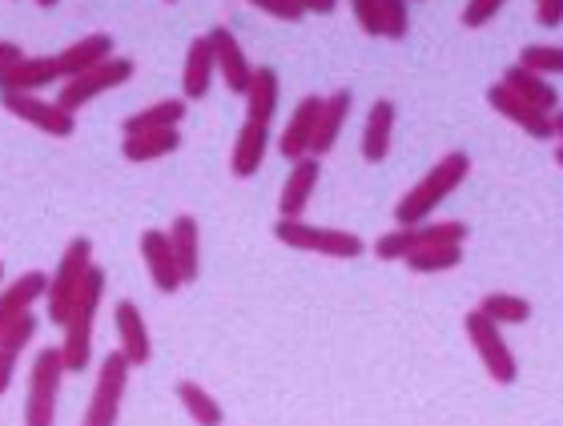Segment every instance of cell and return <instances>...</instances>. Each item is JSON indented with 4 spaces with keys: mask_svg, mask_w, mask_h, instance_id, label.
I'll list each match as a JSON object with an SVG mask.
<instances>
[{
    "mask_svg": "<svg viewBox=\"0 0 563 426\" xmlns=\"http://www.w3.org/2000/svg\"><path fill=\"white\" fill-rule=\"evenodd\" d=\"M467 173H471V157L463 154V149H451L446 157H439V161L415 181L411 190L399 198V205H395V222L399 225L431 222V213L439 210L463 181H467Z\"/></svg>",
    "mask_w": 563,
    "mask_h": 426,
    "instance_id": "1",
    "label": "cell"
},
{
    "mask_svg": "<svg viewBox=\"0 0 563 426\" xmlns=\"http://www.w3.org/2000/svg\"><path fill=\"white\" fill-rule=\"evenodd\" d=\"M101 298H106V270L93 266L81 285V294H77V302H73L69 318L60 326L57 350H60V358H65V370H69V374H85L89 362H93V326H97Z\"/></svg>",
    "mask_w": 563,
    "mask_h": 426,
    "instance_id": "2",
    "label": "cell"
},
{
    "mask_svg": "<svg viewBox=\"0 0 563 426\" xmlns=\"http://www.w3.org/2000/svg\"><path fill=\"white\" fill-rule=\"evenodd\" d=\"M93 270V242L89 237H73L65 254L57 258V270L48 273V285H45V306H48V322L53 326H65L69 318L73 302L81 294L85 278Z\"/></svg>",
    "mask_w": 563,
    "mask_h": 426,
    "instance_id": "3",
    "label": "cell"
},
{
    "mask_svg": "<svg viewBox=\"0 0 563 426\" xmlns=\"http://www.w3.org/2000/svg\"><path fill=\"white\" fill-rule=\"evenodd\" d=\"M274 237L282 246L302 249V254H322V258H339V261H354L366 254V242L351 229H327V225H310V222H286L278 217L274 222Z\"/></svg>",
    "mask_w": 563,
    "mask_h": 426,
    "instance_id": "4",
    "label": "cell"
},
{
    "mask_svg": "<svg viewBox=\"0 0 563 426\" xmlns=\"http://www.w3.org/2000/svg\"><path fill=\"white\" fill-rule=\"evenodd\" d=\"M65 358L57 346L36 350L29 370V394H24V426H57V394L65 382Z\"/></svg>",
    "mask_w": 563,
    "mask_h": 426,
    "instance_id": "5",
    "label": "cell"
},
{
    "mask_svg": "<svg viewBox=\"0 0 563 426\" xmlns=\"http://www.w3.org/2000/svg\"><path fill=\"white\" fill-rule=\"evenodd\" d=\"M467 234H471V225L459 222V217H446V222H422V225H399L395 234H383L375 242V258L402 261V258H411L415 249H427V246H463Z\"/></svg>",
    "mask_w": 563,
    "mask_h": 426,
    "instance_id": "6",
    "label": "cell"
},
{
    "mask_svg": "<svg viewBox=\"0 0 563 426\" xmlns=\"http://www.w3.org/2000/svg\"><path fill=\"white\" fill-rule=\"evenodd\" d=\"M130 362L121 350L101 358L97 367V382L93 394H89V411H85L81 426H118L121 418V403H125V391H130Z\"/></svg>",
    "mask_w": 563,
    "mask_h": 426,
    "instance_id": "7",
    "label": "cell"
},
{
    "mask_svg": "<svg viewBox=\"0 0 563 426\" xmlns=\"http://www.w3.org/2000/svg\"><path fill=\"white\" fill-rule=\"evenodd\" d=\"M133 72H137V65H133L130 57L101 60L97 69H89V72H81V77H69V81L57 85V105L69 109V113H77V109H85L93 97L113 93V89H121V85H130Z\"/></svg>",
    "mask_w": 563,
    "mask_h": 426,
    "instance_id": "8",
    "label": "cell"
},
{
    "mask_svg": "<svg viewBox=\"0 0 563 426\" xmlns=\"http://www.w3.org/2000/svg\"><path fill=\"white\" fill-rule=\"evenodd\" d=\"M463 326H467V338H471V346H475V355H479L483 370H487L499 386H511V382L519 379V367H516L511 346L504 343V330H499L492 318H483L479 310H471Z\"/></svg>",
    "mask_w": 563,
    "mask_h": 426,
    "instance_id": "9",
    "label": "cell"
},
{
    "mask_svg": "<svg viewBox=\"0 0 563 426\" xmlns=\"http://www.w3.org/2000/svg\"><path fill=\"white\" fill-rule=\"evenodd\" d=\"M0 105L9 109L12 117H21L24 125L41 130L45 137L69 142L73 133H77V117H73L69 109H60L57 101H45V97H36V93H9V97H0Z\"/></svg>",
    "mask_w": 563,
    "mask_h": 426,
    "instance_id": "10",
    "label": "cell"
},
{
    "mask_svg": "<svg viewBox=\"0 0 563 426\" xmlns=\"http://www.w3.org/2000/svg\"><path fill=\"white\" fill-rule=\"evenodd\" d=\"M210 48H213V69L218 77L225 81L230 93H246L250 89V77H254V65H250L246 48L238 45V36L225 29V24H213L210 33Z\"/></svg>",
    "mask_w": 563,
    "mask_h": 426,
    "instance_id": "11",
    "label": "cell"
},
{
    "mask_svg": "<svg viewBox=\"0 0 563 426\" xmlns=\"http://www.w3.org/2000/svg\"><path fill=\"white\" fill-rule=\"evenodd\" d=\"M487 105L499 113V117H507L516 130H523L528 137H536V142H552L555 137V125H552V113H540L536 105H528V101H519L511 89H507L504 81L492 85L487 89Z\"/></svg>",
    "mask_w": 563,
    "mask_h": 426,
    "instance_id": "12",
    "label": "cell"
},
{
    "mask_svg": "<svg viewBox=\"0 0 563 426\" xmlns=\"http://www.w3.org/2000/svg\"><path fill=\"white\" fill-rule=\"evenodd\" d=\"M318 113H322V97L310 93L298 101V109L290 113L286 121V130L278 133V154L286 161H302L310 157V142H314V130H318Z\"/></svg>",
    "mask_w": 563,
    "mask_h": 426,
    "instance_id": "13",
    "label": "cell"
},
{
    "mask_svg": "<svg viewBox=\"0 0 563 426\" xmlns=\"http://www.w3.org/2000/svg\"><path fill=\"white\" fill-rule=\"evenodd\" d=\"M141 258H145V270H150V282L157 285V294H177L186 285L181 273H177L174 246H169L165 229H145L141 234Z\"/></svg>",
    "mask_w": 563,
    "mask_h": 426,
    "instance_id": "14",
    "label": "cell"
},
{
    "mask_svg": "<svg viewBox=\"0 0 563 426\" xmlns=\"http://www.w3.org/2000/svg\"><path fill=\"white\" fill-rule=\"evenodd\" d=\"M48 85H60V69H57V57H29L24 53L16 65L0 72V97L9 93H41Z\"/></svg>",
    "mask_w": 563,
    "mask_h": 426,
    "instance_id": "15",
    "label": "cell"
},
{
    "mask_svg": "<svg viewBox=\"0 0 563 426\" xmlns=\"http://www.w3.org/2000/svg\"><path fill=\"white\" fill-rule=\"evenodd\" d=\"M45 285H48V273L29 270L0 290V334L9 330L12 322H21L24 314H33V306L45 298Z\"/></svg>",
    "mask_w": 563,
    "mask_h": 426,
    "instance_id": "16",
    "label": "cell"
},
{
    "mask_svg": "<svg viewBox=\"0 0 563 426\" xmlns=\"http://www.w3.org/2000/svg\"><path fill=\"white\" fill-rule=\"evenodd\" d=\"M113 326H118V343H121L118 350L125 355V362H130V367H145V362L153 358L150 326H145L141 310L133 306L130 298L113 306Z\"/></svg>",
    "mask_w": 563,
    "mask_h": 426,
    "instance_id": "17",
    "label": "cell"
},
{
    "mask_svg": "<svg viewBox=\"0 0 563 426\" xmlns=\"http://www.w3.org/2000/svg\"><path fill=\"white\" fill-rule=\"evenodd\" d=\"M318 157H302V161H294L290 166V178L282 186V198H278V213L286 222H298L314 198V186H318Z\"/></svg>",
    "mask_w": 563,
    "mask_h": 426,
    "instance_id": "18",
    "label": "cell"
},
{
    "mask_svg": "<svg viewBox=\"0 0 563 426\" xmlns=\"http://www.w3.org/2000/svg\"><path fill=\"white\" fill-rule=\"evenodd\" d=\"M113 57V36L109 33H89L81 41H73L65 53H57V69H60V81H69V77H81V72L97 69L101 60Z\"/></svg>",
    "mask_w": 563,
    "mask_h": 426,
    "instance_id": "19",
    "label": "cell"
},
{
    "mask_svg": "<svg viewBox=\"0 0 563 426\" xmlns=\"http://www.w3.org/2000/svg\"><path fill=\"white\" fill-rule=\"evenodd\" d=\"M351 105H354V97L346 93V89L322 97V113H318V130H314V142H310V157H327L330 149L339 145L342 125H346V117H351Z\"/></svg>",
    "mask_w": 563,
    "mask_h": 426,
    "instance_id": "20",
    "label": "cell"
},
{
    "mask_svg": "<svg viewBox=\"0 0 563 426\" xmlns=\"http://www.w3.org/2000/svg\"><path fill=\"white\" fill-rule=\"evenodd\" d=\"M213 77V48H210V36H194L186 48V69H181V97L186 101H201V97L210 93Z\"/></svg>",
    "mask_w": 563,
    "mask_h": 426,
    "instance_id": "21",
    "label": "cell"
},
{
    "mask_svg": "<svg viewBox=\"0 0 563 426\" xmlns=\"http://www.w3.org/2000/svg\"><path fill=\"white\" fill-rule=\"evenodd\" d=\"M189 113L186 97H162L157 105H145L141 113L121 121V137H133V133H157V130H177Z\"/></svg>",
    "mask_w": 563,
    "mask_h": 426,
    "instance_id": "22",
    "label": "cell"
},
{
    "mask_svg": "<svg viewBox=\"0 0 563 426\" xmlns=\"http://www.w3.org/2000/svg\"><path fill=\"white\" fill-rule=\"evenodd\" d=\"M165 234H169V246H174L181 282H194V278L201 273V229H198V222H194L189 213H177L174 225H169Z\"/></svg>",
    "mask_w": 563,
    "mask_h": 426,
    "instance_id": "23",
    "label": "cell"
},
{
    "mask_svg": "<svg viewBox=\"0 0 563 426\" xmlns=\"http://www.w3.org/2000/svg\"><path fill=\"white\" fill-rule=\"evenodd\" d=\"M266 149H271V125L246 121L234 142V154H230L234 178H254V173L262 169V161H266Z\"/></svg>",
    "mask_w": 563,
    "mask_h": 426,
    "instance_id": "24",
    "label": "cell"
},
{
    "mask_svg": "<svg viewBox=\"0 0 563 426\" xmlns=\"http://www.w3.org/2000/svg\"><path fill=\"white\" fill-rule=\"evenodd\" d=\"M242 97H246V121H262V125H271L274 113H278V97H282L278 69L258 65L254 77H250V89Z\"/></svg>",
    "mask_w": 563,
    "mask_h": 426,
    "instance_id": "25",
    "label": "cell"
},
{
    "mask_svg": "<svg viewBox=\"0 0 563 426\" xmlns=\"http://www.w3.org/2000/svg\"><path fill=\"white\" fill-rule=\"evenodd\" d=\"M36 338V314H24L21 322H12L9 330L0 334V394L12 386V374L21 367V355Z\"/></svg>",
    "mask_w": 563,
    "mask_h": 426,
    "instance_id": "26",
    "label": "cell"
},
{
    "mask_svg": "<svg viewBox=\"0 0 563 426\" xmlns=\"http://www.w3.org/2000/svg\"><path fill=\"white\" fill-rule=\"evenodd\" d=\"M504 85L519 97V101H528V105L540 109V113H555V109H560L555 85H548V77L523 69V65H511V69L504 72Z\"/></svg>",
    "mask_w": 563,
    "mask_h": 426,
    "instance_id": "27",
    "label": "cell"
},
{
    "mask_svg": "<svg viewBox=\"0 0 563 426\" xmlns=\"http://www.w3.org/2000/svg\"><path fill=\"white\" fill-rule=\"evenodd\" d=\"M390 137H395V105H390V101H375V105H371V117H366V130H363V157L371 166L387 161Z\"/></svg>",
    "mask_w": 563,
    "mask_h": 426,
    "instance_id": "28",
    "label": "cell"
},
{
    "mask_svg": "<svg viewBox=\"0 0 563 426\" xmlns=\"http://www.w3.org/2000/svg\"><path fill=\"white\" fill-rule=\"evenodd\" d=\"M181 149V133L177 130H157V133H133L121 142V154L133 166H145V161H157V157H169Z\"/></svg>",
    "mask_w": 563,
    "mask_h": 426,
    "instance_id": "29",
    "label": "cell"
},
{
    "mask_svg": "<svg viewBox=\"0 0 563 426\" xmlns=\"http://www.w3.org/2000/svg\"><path fill=\"white\" fill-rule=\"evenodd\" d=\"M177 399H181L186 415L198 426H222L225 423V411L218 406V399H213L206 386H198V382H189V379L177 382Z\"/></svg>",
    "mask_w": 563,
    "mask_h": 426,
    "instance_id": "30",
    "label": "cell"
},
{
    "mask_svg": "<svg viewBox=\"0 0 563 426\" xmlns=\"http://www.w3.org/2000/svg\"><path fill=\"white\" fill-rule=\"evenodd\" d=\"M475 310H479L483 318H492L499 330H504V326H519V322L531 318V302L519 294H487Z\"/></svg>",
    "mask_w": 563,
    "mask_h": 426,
    "instance_id": "31",
    "label": "cell"
},
{
    "mask_svg": "<svg viewBox=\"0 0 563 426\" xmlns=\"http://www.w3.org/2000/svg\"><path fill=\"white\" fill-rule=\"evenodd\" d=\"M407 261V270L411 273H443V270H455L459 261H463V246H427V249H415Z\"/></svg>",
    "mask_w": 563,
    "mask_h": 426,
    "instance_id": "32",
    "label": "cell"
},
{
    "mask_svg": "<svg viewBox=\"0 0 563 426\" xmlns=\"http://www.w3.org/2000/svg\"><path fill=\"white\" fill-rule=\"evenodd\" d=\"M375 16L383 36H390V41H402V36L411 33V9H407V0H375Z\"/></svg>",
    "mask_w": 563,
    "mask_h": 426,
    "instance_id": "33",
    "label": "cell"
},
{
    "mask_svg": "<svg viewBox=\"0 0 563 426\" xmlns=\"http://www.w3.org/2000/svg\"><path fill=\"white\" fill-rule=\"evenodd\" d=\"M519 65L540 77H552V72L563 77V45H528L519 53Z\"/></svg>",
    "mask_w": 563,
    "mask_h": 426,
    "instance_id": "34",
    "label": "cell"
},
{
    "mask_svg": "<svg viewBox=\"0 0 563 426\" xmlns=\"http://www.w3.org/2000/svg\"><path fill=\"white\" fill-rule=\"evenodd\" d=\"M504 4L507 0H467V9H463V24H467V29H483V24L492 21Z\"/></svg>",
    "mask_w": 563,
    "mask_h": 426,
    "instance_id": "35",
    "label": "cell"
},
{
    "mask_svg": "<svg viewBox=\"0 0 563 426\" xmlns=\"http://www.w3.org/2000/svg\"><path fill=\"white\" fill-rule=\"evenodd\" d=\"M354 12V21H358V29H363L366 36H383V29H378V16H375V0H346Z\"/></svg>",
    "mask_w": 563,
    "mask_h": 426,
    "instance_id": "36",
    "label": "cell"
},
{
    "mask_svg": "<svg viewBox=\"0 0 563 426\" xmlns=\"http://www.w3.org/2000/svg\"><path fill=\"white\" fill-rule=\"evenodd\" d=\"M254 9H262V12H271L274 21H302L306 12L294 4V0H250Z\"/></svg>",
    "mask_w": 563,
    "mask_h": 426,
    "instance_id": "37",
    "label": "cell"
},
{
    "mask_svg": "<svg viewBox=\"0 0 563 426\" xmlns=\"http://www.w3.org/2000/svg\"><path fill=\"white\" fill-rule=\"evenodd\" d=\"M536 4H540L536 21H540L543 29H555V24H563V0H536Z\"/></svg>",
    "mask_w": 563,
    "mask_h": 426,
    "instance_id": "38",
    "label": "cell"
},
{
    "mask_svg": "<svg viewBox=\"0 0 563 426\" xmlns=\"http://www.w3.org/2000/svg\"><path fill=\"white\" fill-rule=\"evenodd\" d=\"M21 57H24V48L16 45V41H0V72L9 69V65H16Z\"/></svg>",
    "mask_w": 563,
    "mask_h": 426,
    "instance_id": "39",
    "label": "cell"
},
{
    "mask_svg": "<svg viewBox=\"0 0 563 426\" xmlns=\"http://www.w3.org/2000/svg\"><path fill=\"white\" fill-rule=\"evenodd\" d=\"M302 12H322V16H330V12L339 9V0H294Z\"/></svg>",
    "mask_w": 563,
    "mask_h": 426,
    "instance_id": "40",
    "label": "cell"
},
{
    "mask_svg": "<svg viewBox=\"0 0 563 426\" xmlns=\"http://www.w3.org/2000/svg\"><path fill=\"white\" fill-rule=\"evenodd\" d=\"M552 125H555V137L563 142V109H555V113H552Z\"/></svg>",
    "mask_w": 563,
    "mask_h": 426,
    "instance_id": "41",
    "label": "cell"
},
{
    "mask_svg": "<svg viewBox=\"0 0 563 426\" xmlns=\"http://www.w3.org/2000/svg\"><path fill=\"white\" fill-rule=\"evenodd\" d=\"M36 4H41V9H57L60 0H36Z\"/></svg>",
    "mask_w": 563,
    "mask_h": 426,
    "instance_id": "42",
    "label": "cell"
},
{
    "mask_svg": "<svg viewBox=\"0 0 563 426\" xmlns=\"http://www.w3.org/2000/svg\"><path fill=\"white\" fill-rule=\"evenodd\" d=\"M555 161H560V166H563V145H560V149H555Z\"/></svg>",
    "mask_w": 563,
    "mask_h": 426,
    "instance_id": "43",
    "label": "cell"
},
{
    "mask_svg": "<svg viewBox=\"0 0 563 426\" xmlns=\"http://www.w3.org/2000/svg\"><path fill=\"white\" fill-rule=\"evenodd\" d=\"M0 278H4V261H0Z\"/></svg>",
    "mask_w": 563,
    "mask_h": 426,
    "instance_id": "44",
    "label": "cell"
},
{
    "mask_svg": "<svg viewBox=\"0 0 563 426\" xmlns=\"http://www.w3.org/2000/svg\"><path fill=\"white\" fill-rule=\"evenodd\" d=\"M165 4H177V0H165Z\"/></svg>",
    "mask_w": 563,
    "mask_h": 426,
    "instance_id": "45",
    "label": "cell"
}]
</instances>
